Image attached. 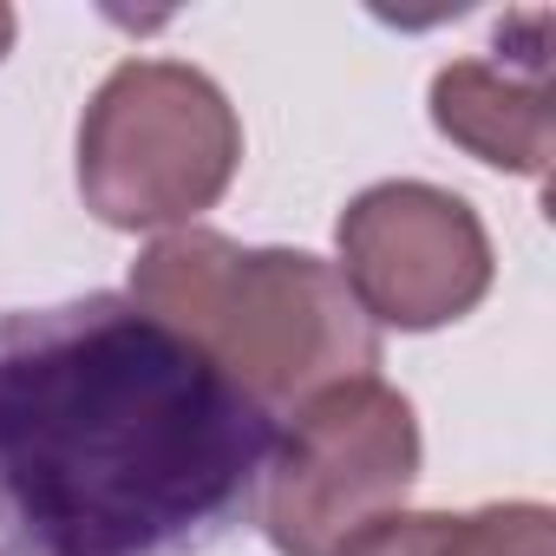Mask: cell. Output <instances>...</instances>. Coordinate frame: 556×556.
<instances>
[{
    "label": "cell",
    "mask_w": 556,
    "mask_h": 556,
    "mask_svg": "<svg viewBox=\"0 0 556 556\" xmlns=\"http://www.w3.org/2000/svg\"><path fill=\"white\" fill-rule=\"evenodd\" d=\"M275 419L131 295L0 308V556H203Z\"/></svg>",
    "instance_id": "1"
},
{
    "label": "cell",
    "mask_w": 556,
    "mask_h": 556,
    "mask_svg": "<svg viewBox=\"0 0 556 556\" xmlns=\"http://www.w3.org/2000/svg\"><path fill=\"white\" fill-rule=\"evenodd\" d=\"M131 302L190 341L268 419L380 367V328L348 295L341 268L308 249L170 229L131 262Z\"/></svg>",
    "instance_id": "2"
},
{
    "label": "cell",
    "mask_w": 556,
    "mask_h": 556,
    "mask_svg": "<svg viewBox=\"0 0 556 556\" xmlns=\"http://www.w3.org/2000/svg\"><path fill=\"white\" fill-rule=\"evenodd\" d=\"M242 125L184 60H125L79 118V197L112 229H190L236 177Z\"/></svg>",
    "instance_id": "3"
},
{
    "label": "cell",
    "mask_w": 556,
    "mask_h": 556,
    "mask_svg": "<svg viewBox=\"0 0 556 556\" xmlns=\"http://www.w3.org/2000/svg\"><path fill=\"white\" fill-rule=\"evenodd\" d=\"M419 484V413L380 374L321 387L275 432L255 523L282 556H341Z\"/></svg>",
    "instance_id": "4"
},
{
    "label": "cell",
    "mask_w": 556,
    "mask_h": 556,
    "mask_svg": "<svg viewBox=\"0 0 556 556\" xmlns=\"http://www.w3.org/2000/svg\"><path fill=\"white\" fill-rule=\"evenodd\" d=\"M341 282L374 328L432 334L491 295V236L458 190L393 177L341 210Z\"/></svg>",
    "instance_id": "5"
},
{
    "label": "cell",
    "mask_w": 556,
    "mask_h": 556,
    "mask_svg": "<svg viewBox=\"0 0 556 556\" xmlns=\"http://www.w3.org/2000/svg\"><path fill=\"white\" fill-rule=\"evenodd\" d=\"M432 125L478 164L543 177L556 151L549 105V14L497 27V60H452L432 79Z\"/></svg>",
    "instance_id": "6"
},
{
    "label": "cell",
    "mask_w": 556,
    "mask_h": 556,
    "mask_svg": "<svg viewBox=\"0 0 556 556\" xmlns=\"http://www.w3.org/2000/svg\"><path fill=\"white\" fill-rule=\"evenodd\" d=\"M432 556H556V517L549 504H484V510H439Z\"/></svg>",
    "instance_id": "7"
},
{
    "label": "cell",
    "mask_w": 556,
    "mask_h": 556,
    "mask_svg": "<svg viewBox=\"0 0 556 556\" xmlns=\"http://www.w3.org/2000/svg\"><path fill=\"white\" fill-rule=\"evenodd\" d=\"M432 536H439V510H393L341 556H432Z\"/></svg>",
    "instance_id": "8"
},
{
    "label": "cell",
    "mask_w": 556,
    "mask_h": 556,
    "mask_svg": "<svg viewBox=\"0 0 556 556\" xmlns=\"http://www.w3.org/2000/svg\"><path fill=\"white\" fill-rule=\"evenodd\" d=\"M8 47H14V8H0V60H8Z\"/></svg>",
    "instance_id": "9"
}]
</instances>
